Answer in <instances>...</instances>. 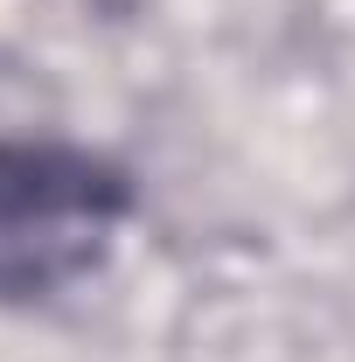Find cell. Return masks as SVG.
I'll use <instances>...</instances> for the list:
<instances>
[{"label":"cell","mask_w":355,"mask_h":362,"mask_svg":"<svg viewBox=\"0 0 355 362\" xmlns=\"http://www.w3.org/2000/svg\"><path fill=\"white\" fill-rule=\"evenodd\" d=\"M133 209L112 160L56 139H0V300H42L84 279Z\"/></svg>","instance_id":"obj_1"}]
</instances>
